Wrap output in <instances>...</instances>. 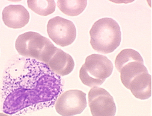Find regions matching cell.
Masks as SVG:
<instances>
[{
    "instance_id": "obj_1",
    "label": "cell",
    "mask_w": 152,
    "mask_h": 116,
    "mask_svg": "<svg viewBox=\"0 0 152 116\" xmlns=\"http://www.w3.org/2000/svg\"><path fill=\"white\" fill-rule=\"evenodd\" d=\"M64 81L45 63L30 58L15 61L6 70L2 89L3 111L14 114L26 108L54 105Z\"/></svg>"
},
{
    "instance_id": "obj_2",
    "label": "cell",
    "mask_w": 152,
    "mask_h": 116,
    "mask_svg": "<svg viewBox=\"0 0 152 116\" xmlns=\"http://www.w3.org/2000/svg\"><path fill=\"white\" fill-rule=\"evenodd\" d=\"M90 44L96 52L104 54L113 52L121 43L119 24L113 18H104L96 21L90 30Z\"/></svg>"
},
{
    "instance_id": "obj_3",
    "label": "cell",
    "mask_w": 152,
    "mask_h": 116,
    "mask_svg": "<svg viewBox=\"0 0 152 116\" xmlns=\"http://www.w3.org/2000/svg\"><path fill=\"white\" fill-rule=\"evenodd\" d=\"M15 48L20 55L46 64L57 49L49 39L34 32L20 35L16 39Z\"/></svg>"
},
{
    "instance_id": "obj_4",
    "label": "cell",
    "mask_w": 152,
    "mask_h": 116,
    "mask_svg": "<svg viewBox=\"0 0 152 116\" xmlns=\"http://www.w3.org/2000/svg\"><path fill=\"white\" fill-rule=\"evenodd\" d=\"M113 64L106 56L92 54L87 56L80 70L83 83L89 87H97L104 83L113 71Z\"/></svg>"
},
{
    "instance_id": "obj_5",
    "label": "cell",
    "mask_w": 152,
    "mask_h": 116,
    "mask_svg": "<svg viewBox=\"0 0 152 116\" xmlns=\"http://www.w3.org/2000/svg\"><path fill=\"white\" fill-rule=\"evenodd\" d=\"M47 32L50 39L61 47L71 45L77 37V29L73 22L60 16L49 20Z\"/></svg>"
},
{
    "instance_id": "obj_6",
    "label": "cell",
    "mask_w": 152,
    "mask_h": 116,
    "mask_svg": "<svg viewBox=\"0 0 152 116\" xmlns=\"http://www.w3.org/2000/svg\"><path fill=\"white\" fill-rule=\"evenodd\" d=\"M87 105L85 92L78 89H70L64 92L57 98L55 108L61 116H74L81 114Z\"/></svg>"
},
{
    "instance_id": "obj_7",
    "label": "cell",
    "mask_w": 152,
    "mask_h": 116,
    "mask_svg": "<svg viewBox=\"0 0 152 116\" xmlns=\"http://www.w3.org/2000/svg\"><path fill=\"white\" fill-rule=\"evenodd\" d=\"M88 99L92 116H115L117 108L114 100L105 89L92 88L88 92Z\"/></svg>"
},
{
    "instance_id": "obj_8",
    "label": "cell",
    "mask_w": 152,
    "mask_h": 116,
    "mask_svg": "<svg viewBox=\"0 0 152 116\" xmlns=\"http://www.w3.org/2000/svg\"><path fill=\"white\" fill-rule=\"evenodd\" d=\"M2 17L5 25L14 29L25 27L30 19L27 9L19 4H11L6 7L3 11Z\"/></svg>"
},
{
    "instance_id": "obj_9",
    "label": "cell",
    "mask_w": 152,
    "mask_h": 116,
    "mask_svg": "<svg viewBox=\"0 0 152 116\" xmlns=\"http://www.w3.org/2000/svg\"><path fill=\"white\" fill-rule=\"evenodd\" d=\"M46 65L57 75L64 76L69 75L73 70L75 62L69 54L57 48Z\"/></svg>"
},
{
    "instance_id": "obj_10",
    "label": "cell",
    "mask_w": 152,
    "mask_h": 116,
    "mask_svg": "<svg viewBox=\"0 0 152 116\" xmlns=\"http://www.w3.org/2000/svg\"><path fill=\"white\" fill-rule=\"evenodd\" d=\"M128 89L137 99H149L151 96V76L148 72L137 75L131 81Z\"/></svg>"
},
{
    "instance_id": "obj_11",
    "label": "cell",
    "mask_w": 152,
    "mask_h": 116,
    "mask_svg": "<svg viewBox=\"0 0 152 116\" xmlns=\"http://www.w3.org/2000/svg\"><path fill=\"white\" fill-rule=\"evenodd\" d=\"M120 79L123 85L128 88L131 81L137 75L148 72L147 68L143 62L139 61H131L125 64L119 72Z\"/></svg>"
},
{
    "instance_id": "obj_12",
    "label": "cell",
    "mask_w": 152,
    "mask_h": 116,
    "mask_svg": "<svg viewBox=\"0 0 152 116\" xmlns=\"http://www.w3.org/2000/svg\"><path fill=\"white\" fill-rule=\"evenodd\" d=\"M87 0H58L57 6L61 12L69 16H77L84 12Z\"/></svg>"
},
{
    "instance_id": "obj_13",
    "label": "cell",
    "mask_w": 152,
    "mask_h": 116,
    "mask_svg": "<svg viewBox=\"0 0 152 116\" xmlns=\"http://www.w3.org/2000/svg\"><path fill=\"white\" fill-rule=\"evenodd\" d=\"M27 4L32 11L42 16L53 13L56 8L54 0H28Z\"/></svg>"
},
{
    "instance_id": "obj_14",
    "label": "cell",
    "mask_w": 152,
    "mask_h": 116,
    "mask_svg": "<svg viewBox=\"0 0 152 116\" xmlns=\"http://www.w3.org/2000/svg\"><path fill=\"white\" fill-rule=\"evenodd\" d=\"M131 61H139L144 63L142 56L138 52L131 49L123 50L118 53L115 60V65L117 69L120 72L121 68L125 64Z\"/></svg>"
},
{
    "instance_id": "obj_15",
    "label": "cell",
    "mask_w": 152,
    "mask_h": 116,
    "mask_svg": "<svg viewBox=\"0 0 152 116\" xmlns=\"http://www.w3.org/2000/svg\"><path fill=\"white\" fill-rule=\"evenodd\" d=\"M0 116H10V115L4 113H0Z\"/></svg>"
}]
</instances>
